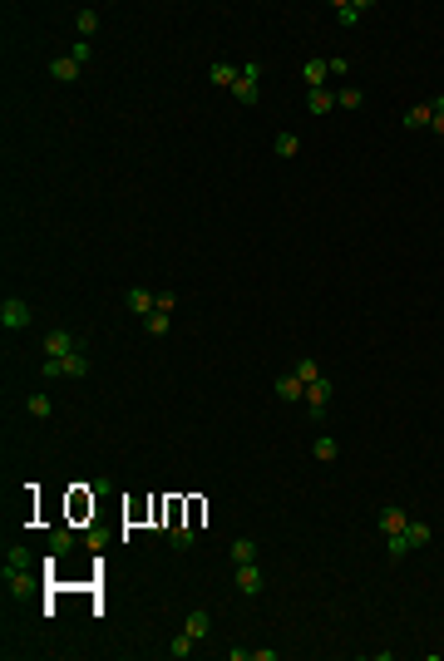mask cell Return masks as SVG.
Returning a JSON list of instances; mask_svg holds the SVG:
<instances>
[{"mask_svg": "<svg viewBox=\"0 0 444 661\" xmlns=\"http://www.w3.org/2000/svg\"><path fill=\"white\" fill-rule=\"evenodd\" d=\"M232 99L247 104V109L262 99V60H247V65H242V74H237V84H232Z\"/></svg>", "mask_w": 444, "mask_h": 661, "instance_id": "6da1fadb", "label": "cell"}, {"mask_svg": "<svg viewBox=\"0 0 444 661\" xmlns=\"http://www.w3.org/2000/svg\"><path fill=\"white\" fill-rule=\"evenodd\" d=\"M45 375H50V380H84V375H89V355H84V350H74V355H65V360H50V355H45Z\"/></svg>", "mask_w": 444, "mask_h": 661, "instance_id": "7a4b0ae2", "label": "cell"}, {"mask_svg": "<svg viewBox=\"0 0 444 661\" xmlns=\"http://www.w3.org/2000/svg\"><path fill=\"white\" fill-rule=\"evenodd\" d=\"M30 321H35L30 301H20V296H5V301H0V326L5 330H25Z\"/></svg>", "mask_w": 444, "mask_h": 661, "instance_id": "3957f363", "label": "cell"}, {"mask_svg": "<svg viewBox=\"0 0 444 661\" xmlns=\"http://www.w3.org/2000/svg\"><path fill=\"white\" fill-rule=\"evenodd\" d=\"M232 582H237V592H242V597H257V592L267 587V577H262V567H257V562H237Z\"/></svg>", "mask_w": 444, "mask_h": 661, "instance_id": "277c9868", "label": "cell"}, {"mask_svg": "<svg viewBox=\"0 0 444 661\" xmlns=\"http://www.w3.org/2000/svg\"><path fill=\"white\" fill-rule=\"evenodd\" d=\"M331 380H326V375H321V380H311V385H306V415H311V420H321V415H326V405H331Z\"/></svg>", "mask_w": 444, "mask_h": 661, "instance_id": "5b68a950", "label": "cell"}, {"mask_svg": "<svg viewBox=\"0 0 444 661\" xmlns=\"http://www.w3.org/2000/svg\"><path fill=\"white\" fill-rule=\"evenodd\" d=\"M74 350H79V335H74V330H50V335H45V355H50V360H65V355H74Z\"/></svg>", "mask_w": 444, "mask_h": 661, "instance_id": "8992f818", "label": "cell"}, {"mask_svg": "<svg viewBox=\"0 0 444 661\" xmlns=\"http://www.w3.org/2000/svg\"><path fill=\"white\" fill-rule=\"evenodd\" d=\"M405 523H410V518H405V509H400V504H385V509L375 513V528H380L385 538H390V533H405Z\"/></svg>", "mask_w": 444, "mask_h": 661, "instance_id": "52a82bcc", "label": "cell"}, {"mask_svg": "<svg viewBox=\"0 0 444 661\" xmlns=\"http://www.w3.org/2000/svg\"><path fill=\"white\" fill-rule=\"evenodd\" d=\"M360 15H370V0H335V20L340 25H360Z\"/></svg>", "mask_w": 444, "mask_h": 661, "instance_id": "ba28073f", "label": "cell"}, {"mask_svg": "<svg viewBox=\"0 0 444 661\" xmlns=\"http://www.w3.org/2000/svg\"><path fill=\"white\" fill-rule=\"evenodd\" d=\"M272 390H277V395H282L287 405H292V400H306V385L296 380V370H287V375H277V385H272Z\"/></svg>", "mask_w": 444, "mask_h": 661, "instance_id": "9c48e42d", "label": "cell"}, {"mask_svg": "<svg viewBox=\"0 0 444 661\" xmlns=\"http://www.w3.org/2000/svg\"><path fill=\"white\" fill-rule=\"evenodd\" d=\"M79 70H84V65H74L70 55L50 60V79H60V84H74V79H79Z\"/></svg>", "mask_w": 444, "mask_h": 661, "instance_id": "30bf717a", "label": "cell"}, {"mask_svg": "<svg viewBox=\"0 0 444 661\" xmlns=\"http://www.w3.org/2000/svg\"><path fill=\"white\" fill-rule=\"evenodd\" d=\"M326 74H331V65L316 55V60H306V70H301V79H306V89H326Z\"/></svg>", "mask_w": 444, "mask_h": 661, "instance_id": "8fae6325", "label": "cell"}, {"mask_svg": "<svg viewBox=\"0 0 444 661\" xmlns=\"http://www.w3.org/2000/svg\"><path fill=\"white\" fill-rule=\"evenodd\" d=\"M430 538H435V528H430V523H420V518H410V523H405V543H410V552H415V548H430Z\"/></svg>", "mask_w": 444, "mask_h": 661, "instance_id": "7c38bea8", "label": "cell"}, {"mask_svg": "<svg viewBox=\"0 0 444 661\" xmlns=\"http://www.w3.org/2000/svg\"><path fill=\"white\" fill-rule=\"evenodd\" d=\"M335 109V94H326V89H306V113L311 118H321V113Z\"/></svg>", "mask_w": 444, "mask_h": 661, "instance_id": "4fadbf2b", "label": "cell"}, {"mask_svg": "<svg viewBox=\"0 0 444 661\" xmlns=\"http://www.w3.org/2000/svg\"><path fill=\"white\" fill-rule=\"evenodd\" d=\"M237 74H242V65H227V60L213 65V84H218V89H232V84H237Z\"/></svg>", "mask_w": 444, "mask_h": 661, "instance_id": "5bb4252c", "label": "cell"}, {"mask_svg": "<svg viewBox=\"0 0 444 661\" xmlns=\"http://www.w3.org/2000/svg\"><path fill=\"white\" fill-rule=\"evenodd\" d=\"M128 306H133V311H138V316H148V311H153V306H158V296H153V291H148V287H133V291H128Z\"/></svg>", "mask_w": 444, "mask_h": 661, "instance_id": "9a60e30c", "label": "cell"}, {"mask_svg": "<svg viewBox=\"0 0 444 661\" xmlns=\"http://www.w3.org/2000/svg\"><path fill=\"white\" fill-rule=\"evenodd\" d=\"M292 370H296V380H301V385H311V380H321V365H316V355H301V360L292 365Z\"/></svg>", "mask_w": 444, "mask_h": 661, "instance_id": "2e32d148", "label": "cell"}, {"mask_svg": "<svg viewBox=\"0 0 444 661\" xmlns=\"http://www.w3.org/2000/svg\"><path fill=\"white\" fill-rule=\"evenodd\" d=\"M183 632H188V637H198V642H203V637H208V632H213V617H208V612H188V627H183Z\"/></svg>", "mask_w": 444, "mask_h": 661, "instance_id": "e0dca14e", "label": "cell"}, {"mask_svg": "<svg viewBox=\"0 0 444 661\" xmlns=\"http://www.w3.org/2000/svg\"><path fill=\"white\" fill-rule=\"evenodd\" d=\"M193 647H198V637H188V632H178V637L168 642V657H173V661H183V657H193Z\"/></svg>", "mask_w": 444, "mask_h": 661, "instance_id": "ac0fdd59", "label": "cell"}, {"mask_svg": "<svg viewBox=\"0 0 444 661\" xmlns=\"http://www.w3.org/2000/svg\"><path fill=\"white\" fill-rule=\"evenodd\" d=\"M74 30H79V40H89V35L99 30V10H79V15H74Z\"/></svg>", "mask_w": 444, "mask_h": 661, "instance_id": "d6986e66", "label": "cell"}, {"mask_svg": "<svg viewBox=\"0 0 444 661\" xmlns=\"http://www.w3.org/2000/svg\"><path fill=\"white\" fill-rule=\"evenodd\" d=\"M272 148H277V158H296V153H301V138H296V133H277Z\"/></svg>", "mask_w": 444, "mask_h": 661, "instance_id": "ffe728a7", "label": "cell"}, {"mask_svg": "<svg viewBox=\"0 0 444 661\" xmlns=\"http://www.w3.org/2000/svg\"><path fill=\"white\" fill-rule=\"evenodd\" d=\"M30 582H35V577H30L25 567H5V587H10V592H30Z\"/></svg>", "mask_w": 444, "mask_h": 661, "instance_id": "44dd1931", "label": "cell"}, {"mask_svg": "<svg viewBox=\"0 0 444 661\" xmlns=\"http://www.w3.org/2000/svg\"><path fill=\"white\" fill-rule=\"evenodd\" d=\"M168 538H173V548H178V552H188V548H193V523H173Z\"/></svg>", "mask_w": 444, "mask_h": 661, "instance_id": "7402d4cb", "label": "cell"}, {"mask_svg": "<svg viewBox=\"0 0 444 661\" xmlns=\"http://www.w3.org/2000/svg\"><path fill=\"white\" fill-rule=\"evenodd\" d=\"M70 548H74V533H70V528H55V533H50V552H55V557H65Z\"/></svg>", "mask_w": 444, "mask_h": 661, "instance_id": "603a6c76", "label": "cell"}, {"mask_svg": "<svg viewBox=\"0 0 444 661\" xmlns=\"http://www.w3.org/2000/svg\"><path fill=\"white\" fill-rule=\"evenodd\" d=\"M143 330H148L153 340H158V335H168V311H148V316H143Z\"/></svg>", "mask_w": 444, "mask_h": 661, "instance_id": "cb8c5ba5", "label": "cell"}, {"mask_svg": "<svg viewBox=\"0 0 444 661\" xmlns=\"http://www.w3.org/2000/svg\"><path fill=\"white\" fill-rule=\"evenodd\" d=\"M430 118H435V109H430V104H415V109H405V123H410V128H430Z\"/></svg>", "mask_w": 444, "mask_h": 661, "instance_id": "d4e9b609", "label": "cell"}, {"mask_svg": "<svg viewBox=\"0 0 444 661\" xmlns=\"http://www.w3.org/2000/svg\"><path fill=\"white\" fill-rule=\"evenodd\" d=\"M227 552H232V562H257V543L252 538H237Z\"/></svg>", "mask_w": 444, "mask_h": 661, "instance_id": "484cf974", "label": "cell"}, {"mask_svg": "<svg viewBox=\"0 0 444 661\" xmlns=\"http://www.w3.org/2000/svg\"><path fill=\"white\" fill-rule=\"evenodd\" d=\"M25 410H30V420H40V425H45V420H50V395H30V400H25Z\"/></svg>", "mask_w": 444, "mask_h": 661, "instance_id": "4316f807", "label": "cell"}, {"mask_svg": "<svg viewBox=\"0 0 444 661\" xmlns=\"http://www.w3.org/2000/svg\"><path fill=\"white\" fill-rule=\"evenodd\" d=\"M311 454H316V459H321V464H331V459H335V454H340V444H335V440H331V435H321V440H316V444H311Z\"/></svg>", "mask_w": 444, "mask_h": 661, "instance_id": "83f0119b", "label": "cell"}, {"mask_svg": "<svg viewBox=\"0 0 444 661\" xmlns=\"http://www.w3.org/2000/svg\"><path fill=\"white\" fill-rule=\"evenodd\" d=\"M5 567H30V548H20V543H5Z\"/></svg>", "mask_w": 444, "mask_h": 661, "instance_id": "f1b7e54d", "label": "cell"}, {"mask_svg": "<svg viewBox=\"0 0 444 661\" xmlns=\"http://www.w3.org/2000/svg\"><path fill=\"white\" fill-rule=\"evenodd\" d=\"M335 104H340V109H360V104H365V94H360L355 84H345V89L335 94Z\"/></svg>", "mask_w": 444, "mask_h": 661, "instance_id": "f546056e", "label": "cell"}, {"mask_svg": "<svg viewBox=\"0 0 444 661\" xmlns=\"http://www.w3.org/2000/svg\"><path fill=\"white\" fill-rule=\"evenodd\" d=\"M385 552H390V557L400 562V557L410 552V543H405V533H390V538H385Z\"/></svg>", "mask_w": 444, "mask_h": 661, "instance_id": "4dcf8cb0", "label": "cell"}, {"mask_svg": "<svg viewBox=\"0 0 444 661\" xmlns=\"http://www.w3.org/2000/svg\"><path fill=\"white\" fill-rule=\"evenodd\" d=\"M89 55H94V50H89V40H79V45L70 50V60H74V65H89Z\"/></svg>", "mask_w": 444, "mask_h": 661, "instance_id": "1f68e13d", "label": "cell"}, {"mask_svg": "<svg viewBox=\"0 0 444 661\" xmlns=\"http://www.w3.org/2000/svg\"><path fill=\"white\" fill-rule=\"evenodd\" d=\"M173 306H178V296H173V291H158V306H153V311H168V316H173Z\"/></svg>", "mask_w": 444, "mask_h": 661, "instance_id": "d6a6232c", "label": "cell"}]
</instances>
